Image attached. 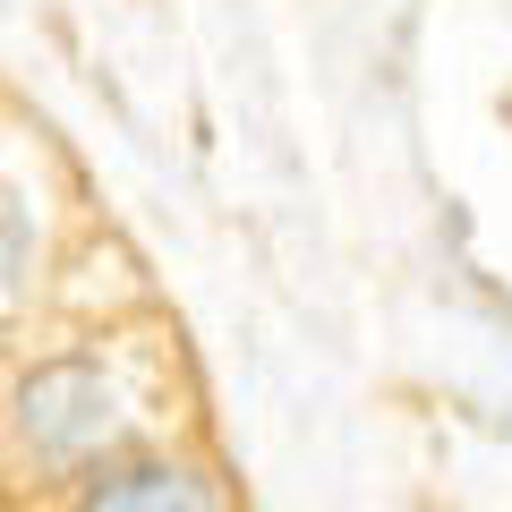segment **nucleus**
Instances as JSON below:
<instances>
[{
  "instance_id": "nucleus-1",
  "label": "nucleus",
  "mask_w": 512,
  "mask_h": 512,
  "mask_svg": "<svg viewBox=\"0 0 512 512\" xmlns=\"http://www.w3.org/2000/svg\"><path fill=\"white\" fill-rule=\"evenodd\" d=\"M120 436V393L103 384L94 359H52L26 376L18 393V444L43 470H86L103 444Z\"/></svg>"
},
{
  "instance_id": "nucleus-2",
  "label": "nucleus",
  "mask_w": 512,
  "mask_h": 512,
  "mask_svg": "<svg viewBox=\"0 0 512 512\" xmlns=\"http://www.w3.org/2000/svg\"><path fill=\"white\" fill-rule=\"evenodd\" d=\"M86 504H154V512H171V504H205V487L188 470H163V461H94V478H86Z\"/></svg>"
},
{
  "instance_id": "nucleus-3",
  "label": "nucleus",
  "mask_w": 512,
  "mask_h": 512,
  "mask_svg": "<svg viewBox=\"0 0 512 512\" xmlns=\"http://www.w3.org/2000/svg\"><path fill=\"white\" fill-rule=\"evenodd\" d=\"M26 265H35V214H26L18 188L0 180V299H18Z\"/></svg>"
}]
</instances>
